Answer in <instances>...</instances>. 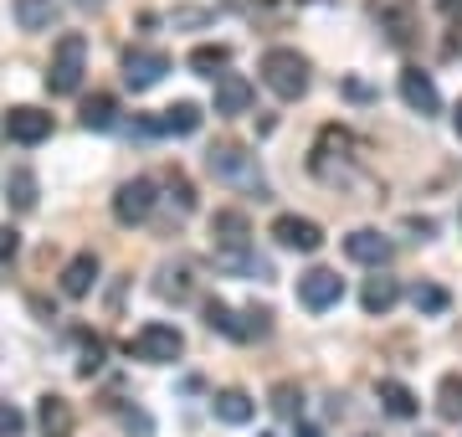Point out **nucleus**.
Here are the masks:
<instances>
[{
    "label": "nucleus",
    "mask_w": 462,
    "mask_h": 437,
    "mask_svg": "<svg viewBox=\"0 0 462 437\" xmlns=\"http://www.w3.org/2000/svg\"><path fill=\"white\" fill-rule=\"evenodd\" d=\"M78 5H98V0H78Z\"/></svg>",
    "instance_id": "obj_35"
},
{
    "label": "nucleus",
    "mask_w": 462,
    "mask_h": 437,
    "mask_svg": "<svg viewBox=\"0 0 462 437\" xmlns=\"http://www.w3.org/2000/svg\"><path fill=\"white\" fill-rule=\"evenodd\" d=\"M180 350H185V335L175 324H160V320L144 324V330L129 339V355L144 360V366H170V360H180Z\"/></svg>",
    "instance_id": "obj_5"
},
{
    "label": "nucleus",
    "mask_w": 462,
    "mask_h": 437,
    "mask_svg": "<svg viewBox=\"0 0 462 437\" xmlns=\"http://www.w3.org/2000/svg\"><path fill=\"white\" fill-rule=\"evenodd\" d=\"M411 303H416V314H447V288H437V284H416L411 288Z\"/></svg>",
    "instance_id": "obj_27"
},
{
    "label": "nucleus",
    "mask_w": 462,
    "mask_h": 437,
    "mask_svg": "<svg viewBox=\"0 0 462 437\" xmlns=\"http://www.w3.org/2000/svg\"><path fill=\"white\" fill-rule=\"evenodd\" d=\"M263 83L278 93L282 103H298L303 93H309V57L293 47H267L263 51Z\"/></svg>",
    "instance_id": "obj_2"
},
{
    "label": "nucleus",
    "mask_w": 462,
    "mask_h": 437,
    "mask_svg": "<svg viewBox=\"0 0 462 437\" xmlns=\"http://www.w3.org/2000/svg\"><path fill=\"white\" fill-rule=\"evenodd\" d=\"M298 437H319V432H314V427H298Z\"/></svg>",
    "instance_id": "obj_34"
},
{
    "label": "nucleus",
    "mask_w": 462,
    "mask_h": 437,
    "mask_svg": "<svg viewBox=\"0 0 462 437\" xmlns=\"http://www.w3.org/2000/svg\"><path fill=\"white\" fill-rule=\"evenodd\" d=\"M437 417L462 422V370H447L442 381H437Z\"/></svg>",
    "instance_id": "obj_22"
},
{
    "label": "nucleus",
    "mask_w": 462,
    "mask_h": 437,
    "mask_svg": "<svg viewBox=\"0 0 462 437\" xmlns=\"http://www.w3.org/2000/svg\"><path fill=\"white\" fill-rule=\"evenodd\" d=\"M0 129H5V139L11 144H42V139H51V114H42V108H32V103H16V108H5V118H0Z\"/></svg>",
    "instance_id": "obj_6"
},
{
    "label": "nucleus",
    "mask_w": 462,
    "mask_h": 437,
    "mask_svg": "<svg viewBox=\"0 0 462 437\" xmlns=\"http://www.w3.org/2000/svg\"><path fill=\"white\" fill-rule=\"evenodd\" d=\"M93 284H98V253H78L62 268V293H67V299H88Z\"/></svg>",
    "instance_id": "obj_18"
},
{
    "label": "nucleus",
    "mask_w": 462,
    "mask_h": 437,
    "mask_svg": "<svg viewBox=\"0 0 462 437\" xmlns=\"http://www.w3.org/2000/svg\"><path fill=\"white\" fill-rule=\"evenodd\" d=\"M154 293H160V299H190V268H185V263H165V268H160V284H154Z\"/></svg>",
    "instance_id": "obj_25"
},
{
    "label": "nucleus",
    "mask_w": 462,
    "mask_h": 437,
    "mask_svg": "<svg viewBox=\"0 0 462 437\" xmlns=\"http://www.w3.org/2000/svg\"><path fill=\"white\" fill-rule=\"evenodd\" d=\"M36 427H42V437H72V427H78V412H72V402H67V396L47 391V396L36 402Z\"/></svg>",
    "instance_id": "obj_14"
},
{
    "label": "nucleus",
    "mask_w": 462,
    "mask_h": 437,
    "mask_svg": "<svg viewBox=\"0 0 462 437\" xmlns=\"http://www.w3.org/2000/svg\"><path fill=\"white\" fill-rule=\"evenodd\" d=\"M380 406L396 422H411L416 412H421V402H416V391L406 386V381H380Z\"/></svg>",
    "instance_id": "obj_20"
},
{
    "label": "nucleus",
    "mask_w": 462,
    "mask_h": 437,
    "mask_svg": "<svg viewBox=\"0 0 462 437\" xmlns=\"http://www.w3.org/2000/svg\"><path fill=\"white\" fill-rule=\"evenodd\" d=\"M57 21V0H16V26L21 32H47Z\"/></svg>",
    "instance_id": "obj_23"
},
{
    "label": "nucleus",
    "mask_w": 462,
    "mask_h": 437,
    "mask_svg": "<svg viewBox=\"0 0 462 437\" xmlns=\"http://www.w3.org/2000/svg\"><path fill=\"white\" fill-rule=\"evenodd\" d=\"M170 191H175L180 211H196V191H190V181H185V175H170Z\"/></svg>",
    "instance_id": "obj_32"
},
{
    "label": "nucleus",
    "mask_w": 462,
    "mask_h": 437,
    "mask_svg": "<svg viewBox=\"0 0 462 437\" xmlns=\"http://www.w3.org/2000/svg\"><path fill=\"white\" fill-rule=\"evenodd\" d=\"M154 181L149 175H134V181H124L114 191V217L124 221V227H139V221H149V211H154Z\"/></svg>",
    "instance_id": "obj_9"
},
{
    "label": "nucleus",
    "mask_w": 462,
    "mask_h": 437,
    "mask_svg": "<svg viewBox=\"0 0 462 437\" xmlns=\"http://www.w3.org/2000/svg\"><path fill=\"white\" fill-rule=\"evenodd\" d=\"M200 103H190V98H180V103H170V108H160L154 118H144L139 129L144 135H175V139H185V135H196L200 129Z\"/></svg>",
    "instance_id": "obj_10"
},
{
    "label": "nucleus",
    "mask_w": 462,
    "mask_h": 437,
    "mask_svg": "<svg viewBox=\"0 0 462 437\" xmlns=\"http://www.w3.org/2000/svg\"><path fill=\"white\" fill-rule=\"evenodd\" d=\"M339 299H345V278L334 268H309L298 278V303H303L309 314H324V309H334Z\"/></svg>",
    "instance_id": "obj_7"
},
{
    "label": "nucleus",
    "mask_w": 462,
    "mask_h": 437,
    "mask_svg": "<svg viewBox=\"0 0 462 437\" xmlns=\"http://www.w3.org/2000/svg\"><path fill=\"white\" fill-rule=\"evenodd\" d=\"M401 98H406V108L421 114V118H431L437 108H442V93H437V83H431V72H421V68L401 72Z\"/></svg>",
    "instance_id": "obj_13"
},
{
    "label": "nucleus",
    "mask_w": 462,
    "mask_h": 437,
    "mask_svg": "<svg viewBox=\"0 0 462 437\" xmlns=\"http://www.w3.org/2000/svg\"><path fill=\"white\" fill-rule=\"evenodd\" d=\"M452 124H457V139H462V98H457V114H452Z\"/></svg>",
    "instance_id": "obj_33"
},
{
    "label": "nucleus",
    "mask_w": 462,
    "mask_h": 437,
    "mask_svg": "<svg viewBox=\"0 0 462 437\" xmlns=\"http://www.w3.org/2000/svg\"><path fill=\"white\" fill-rule=\"evenodd\" d=\"M16 253H21V232L16 227H0V268H5Z\"/></svg>",
    "instance_id": "obj_31"
},
{
    "label": "nucleus",
    "mask_w": 462,
    "mask_h": 437,
    "mask_svg": "<svg viewBox=\"0 0 462 437\" xmlns=\"http://www.w3.org/2000/svg\"><path fill=\"white\" fill-rule=\"evenodd\" d=\"M5 201L16 206V211H36V175L32 170H11V181H5Z\"/></svg>",
    "instance_id": "obj_26"
},
{
    "label": "nucleus",
    "mask_w": 462,
    "mask_h": 437,
    "mask_svg": "<svg viewBox=\"0 0 462 437\" xmlns=\"http://www.w3.org/2000/svg\"><path fill=\"white\" fill-rule=\"evenodd\" d=\"M103 370V339L83 335V360H78V376H98Z\"/></svg>",
    "instance_id": "obj_29"
},
{
    "label": "nucleus",
    "mask_w": 462,
    "mask_h": 437,
    "mask_svg": "<svg viewBox=\"0 0 462 437\" xmlns=\"http://www.w3.org/2000/svg\"><path fill=\"white\" fill-rule=\"evenodd\" d=\"M83 72H88V36L83 32H67L57 47H51V62H47V93L51 98H72L83 88Z\"/></svg>",
    "instance_id": "obj_1"
},
{
    "label": "nucleus",
    "mask_w": 462,
    "mask_h": 437,
    "mask_svg": "<svg viewBox=\"0 0 462 437\" xmlns=\"http://www.w3.org/2000/svg\"><path fill=\"white\" fill-rule=\"evenodd\" d=\"M26 432V417H21L16 402H0V437H21Z\"/></svg>",
    "instance_id": "obj_30"
},
{
    "label": "nucleus",
    "mask_w": 462,
    "mask_h": 437,
    "mask_svg": "<svg viewBox=\"0 0 462 437\" xmlns=\"http://www.w3.org/2000/svg\"><path fill=\"white\" fill-rule=\"evenodd\" d=\"M206 165H211L216 181H252V154L242 144H231V139L206 150Z\"/></svg>",
    "instance_id": "obj_15"
},
{
    "label": "nucleus",
    "mask_w": 462,
    "mask_h": 437,
    "mask_svg": "<svg viewBox=\"0 0 462 437\" xmlns=\"http://www.w3.org/2000/svg\"><path fill=\"white\" fill-rule=\"evenodd\" d=\"M226 62H231V47H221V42H206V47L190 51V72H200V78H221Z\"/></svg>",
    "instance_id": "obj_24"
},
{
    "label": "nucleus",
    "mask_w": 462,
    "mask_h": 437,
    "mask_svg": "<svg viewBox=\"0 0 462 437\" xmlns=\"http://www.w3.org/2000/svg\"><path fill=\"white\" fill-rule=\"evenodd\" d=\"M273 242H278V247H288V253H319V247H324V227L288 211V217L273 221Z\"/></svg>",
    "instance_id": "obj_11"
},
{
    "label": "nucleus",
    "mask_w": 462,
    "mask_h": 437,
    "mask_svg": "<svg viewBox=\"0 0 462 437\" xmlns=\"http://www.w3.org/2000/svg\"><path fill=\"white\" fill-rule=\"evenodd\" d=\"M252 108V83L242 78V72H221L216 78V114L221 118H236Z\"/></svg>",
    "instance_id": "obj_16"
},
{
    "label": "nucleus",
    "mask_w": 462,
    "mask_h": 437,
    "mask_svg": "<svg viewBox=\"0 0 462 437\" xmlns=\"http://www.w3.org/2000/svg\"><path fill=\"white\" fill-rule=\"evenodd\" d=\"M273 412H278V417H298V412H303V391H298L293 381H278V386H273Z\"/></svg>",
    "instance_id": "obj_28"
},
{
    "label": "nucleus",
    "mask_w": 462,
    "mask_h": 437,
    "mask_svg": "<svg viewBox=\"0 0 462 437\" xmlns=\"http://www.w3.org/2000/svg\"><path fill=\"white\" fill-rule=\"evenodd\" d=\"M370 16H375V26L385 32V42L396 51H411L421 42V11H416V0H370Z\"/></svg>",
    "instance_id": "obj_4"
},
{
    "label": "nucleus",
    "mask_w": 462,
    "mask_h": 437,
    "mask_svg": "<svg viewBox=\"0 0 462 437\" xmlns=\"http://www.w3.org/2000/svg\"><path fill=\"white\" fill-rule=\"evenodd\" d=\"M165 72H170V51L165 47H129L124 51V83H129L134 93L154 88Z\"/></svg>",
    "instance_id": "obj_8"
},
{
    "label": "nucleus",
    "mask_w": 462,
    "mask_h": 437,
    "mask_svg": "<svg viewBox=\"0 0 462 437\" xmlns=\"http://www.w3.org/2000/svg\"><path fill=\"white\" fill-rule=\"evenodd\" d=\"M360 303H365V314H391V309L401 303V284L391 278V273L375 268V278L360 288Z\"/></svg>",
    "instance_id": "obj_19"
},
{
    "label": "nucleus",
    "mask_w": 462,
    "mask_h": 437,
    "mask_svg": "<svg viewBox=\"0 0 462 437\" xmlns=\"http://www.w3.org/2000/svg\"><path fill=\"white\" fill-rule=\"evenodd\" d=\"M345 253L349 263H365V268H385L391 257H396V242L385 232H375V227H360V232L345 237Z\"/></svg>",
    "instance_id": "obj_12"
},
{
    "label": "nucleus",
    "mask_w": 462,
    "mask_h": 437,
    "mask_svg": "<svg viewBox=\"0 0 462 437\" xmlns=\"http://www.w3.org/2000/svg\"><path fill=\"white\" fill-rule=\"evenodd\" d=\"M114 124H118V98H114V93H93V98L83 103V129L108 135Z\"/></svg>",
    "instance_id": "obj_21"
},
{
    "label": "nucleus",
    "mask_w": 462,
    "mask_h": 437,
    "mask_svg": "<svg viewBox=\"0 0 462 437\" xmlns=\"http://www.w3.org/2000/svg\"><path fill=\"white\" fill-rule=\"evenodd\" d=\"M206 324L221 330L226 339H236V345H247V339H267V335H273V309H257V303L231 309V303H221V299H206Z\"/></svg>",
    "instance_id": "obj_3"
},
{
    "label": "nucleus",
    "mask_w": 462,
    "mask_h": 437,
    "mask_svg": "<svg viewBox=\"0 0 462 437\" xmlns=\"http://www.w3.org/2000/svg\"><path fill=\"white\" fill-rule=\"evenodd\" d=\"M457 221H462V217H457Z\"/></svg>",
    "instance_id": "obj_36"
},
{
    "label": "nucleus",
    "mask_w": 462,
    "mask_h": 437,
    "mask_svg": "<svg viewBox=\"0 0 462 437\" xmlns=\"http://www.w3.org/2000/svg\"><path fill=\"white\" fill-rule=\"evenodd\" d=\"M211 412H216V422H226V427H247V422L257 417V402H252L242 386H226V391L211 396Z\"/></svg>",
    "instance_id": "obj_17"
}]
</instances>
